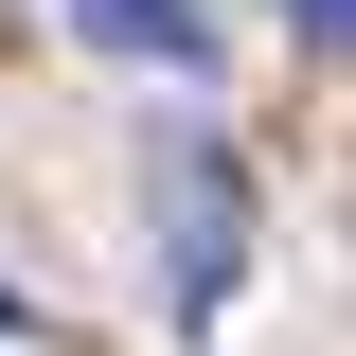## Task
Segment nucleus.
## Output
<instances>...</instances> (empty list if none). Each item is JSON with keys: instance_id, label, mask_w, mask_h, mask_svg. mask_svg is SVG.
Returning a JSON list of instances; mask_svg holds the SVG:
<instances>
[{"instance_id": "obj_1", "label": "nucleus", "mask_w": 356, "mask_h": 356, "mask_svg": "<svg viewBox=\"0 0 356 356\" xmlns=\"http://www.w3.org/2000/svg\"><path fill=\"white\" fill-rule=\"evenodd\" d=\"M161 214H178V321H214V303H232V267H250L232 143H178V161H161Z\"/></svg>"}, {"instance_id": "obj_2", "label": "nucleus", "mask_w": 356, "mask_h": 356, "mask_svg": "<svg viewBox=\"0 0 356 356\" xmlns=\"http://www.w3.org/2000/svg\"><path fill=\"white\" fill-rule=\"evenodd\" d=\"M89 54H143V72H214V18L196 0H72Z\"/></svg>"}, {"instance_id": "obj_3", "label": "nucleus", "mask_w": 356, "mask_h": 356, "mask_svg": "<svg viewBox=\"0 0 356 356\" xmlns=\"http://www.w3.org/2000/svg\"><path fill=\"white\" fill-rule=\"evenodd\" d=\"M285 18H303V36H321V54H356V0H285Z\"/></svg>"}]
</instances>
